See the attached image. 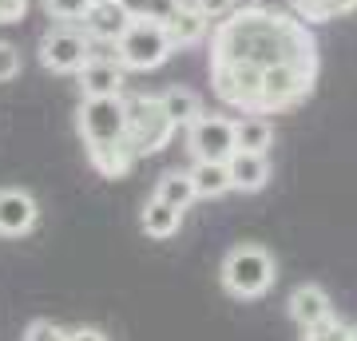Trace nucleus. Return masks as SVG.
Returning a JSON list of instances; mask_svg holds the SVG:
<instances>
[{"instance_id": "nucleus-26", "label": "nucleus", "mask_w": 357, "mask_h": 341, "mask_svg": "<svg viewBox=\"0 0 357 341\" xmlns=\"http://www.w3.org/2000/svg\"><path fill=\"white\" fill-rule=\"evenodd\" d=\"M24 341H68V333L60 326H52V321H32Z\"/></svg>"}, {"instance_id": "nucleus-6", "label": "nucleus", "mask_w": 357, "mask_h": 341, "mask_svg": "<svg viewBox=\"0 0 357 341\" xmlns=\"http://www.w3.org/2000/svg\"><path fill=\"white\" fill-rule=\"evenodd\" d=\"M314 76H318V63H274L262 72V84H258V115L270 112H286L294 103H302L314 88Z\"/></svg>"}, {"instance_id": "nucleus-3", "label": "nucleus", "mask_w": 357, "mask_h": 341, "mask_svg": "<svg viewBox=\"0 0 357 341\" xmlns=\"http://www.w3.org/2000/svg\"><path fill=\"white\" fill-rule=\"evenodd\" d=\"M222 290L230 298H262V294L274 286L278 278V266H274V254L246 242V246H234V250L222 258Z\"/></svg>"}, {"instance_id": "nucleus-11", "label": "nucleus", "mask_w": 357, "mask_h": 341, "mask_svg": "<svg viewBox=\"0 0 357 341\" xmlns=\"http://www.w3.org/2000/svg\"><path fill=\"white\" fill-rule=\"evenodd\" d=\"M227 175H230V190H262L270 183V159L262 151H234L227 159Z\"/></svg>"}, {"instance_id": "nucleus-1", "label": "nucleus", "mask_w": 357, "mask_h": 341, "mask_svg": "<svg viewBox=\"0 0 357 341\" xmlns=\"http://www.w3.org/2000/svg\"><path fill=\"white\" fill-rule=\"evenodd\" d=\"M274 63H318V40L294 13L234 8L211 32V84L215 96L238 112L258 107L262 72Z\"/></svg>"}, {"instance_id": "nucleus-24", "label": "nucleus", "mask_w": 357, "mask_h": 341, "mask_svg": "<svg viewBox=\"0 0 357 341\" xmlns=\"http://www.w3.org/2000/svg\"><path fill=\"white\" fill-rule=\"evenodd\" d=\"M20 68H24L20 48H16V44H8V40H0V84L16 79V76H20Z\"/></svg>"}, {"instance_id": "nucleus-21", "label": "nucleus", "mask_w": 357, "mask_h": 341, "mask_svg": "<svg viewBox=\"0 0 357 341\" xmlns=\"http://www.w3.org/2000/svg\"><path fill=\"white\" fill-rule=\"evenodd\" d=\"M131 20H155V24H167L171 16L178 13L183 0H115Z\"/></svg>"}, {"instance_id": "nucleus-17", "label": "nucleus", "mask_w": 357, "mask_h": 341, "mask_svg": "<svg viewBox=\"0 0 357 341\" xmlns=\"http://www.w3.org/2000/svg\"><path fill=\"white\" fill-rule=\"evenodd\" d=\"M159 103H163V112L171 115V123L175 127H191L199 115H203V100H199V91L191 88H167L159 91Z\"/></svg>"}, {"instance_id": "nucleus-5", "label": "nucleus", "mask_w": 357, "mask_h": 341, "mask_svg": "<svg viewBox=\"0 0 357 341\" xmlns=\"http://www.w3.org/2000/svg\"><path fill=\"white\" fill-rule=\"evenodd\" d=\"M123 100H128V147H131V155L139 159V155L163 151L178 127L163 112L159 96H123Z\"/></svg>"}, {"instance_id": "nucleus-18", "label": "nucleus", "mask_w": 357, "mask_h": 341, "mask_svg": "<svg viewBox=\"0 0 357 341\" xmlns=\"http://www.w3.org/2000/svg\"><path fill=\"white\" fill-rule=\"evenodd\" d=\"M349 13H357V0H294V16L306 24H326Z\"/></svg>"}, {"instance_id": "nucleus-22", "label": "nucleus", "mask_w": 357, "mask_h": 341, "mask_svg": "<svg viewBox=\"0 0 357 341\" xmlns=\"http://www.w3.org/2000/svg\"><path fill=\"white\" fill-rule=\"evenodd\" d=\"M302 341H354V326H345L342 317H326L318 326L302 329Z\"/></svg>"}, {"instance_id": "nucleus-28", "label": "nucleus", "mask_w": 357, "mask_h": 341, "mask_svg": "<svg viewBox=\"0 0 357 341\" xmlns=\"http://www.w3.org/2000/svg\"><path fill=\"white\" fill-rule=\"evenodd\" d=\"M255 8H266V13H294V0H250Z\"/></svg>"}, {"instance_id": "nucleus-8", "label": "nucleus", "mask_w": 357, "mask_h": 341, "mask_svg": "<svg viewBox=\"0 0 357 341\" xmlns=\"http://www.w3.org/2000/svg\"><path fill=\"white\" fill-rule=\"evenodd\" d=\"M187 147H191L195 163H227L238 151L234 143V119L230 115H199L187 127Z\"/></svg>"}, {"instance_id": "nucleus-2", "label": "nucleus", "mask_w": 357, "mask_h": 341, "mask_svg": "<svg viewBox=\"0 0 357 341\" xmlns=\"http://www.w3.org/2000/svg\"><path fill=\"white\" fill-rule=\"evenodd\" d=\"M79 139L88 147V163L103 179L128 175L135 155L128 147V100L107 96V100H84L76 112Z\"/></svg>"}, {"instance_id": "nucleus-10", "label": "nucleus", "mask_w": 357, "mask_h": 341, "mask_svg": "<svg viewBox=\"0 0 357 341\" xmlns=\"http://www.w3.org/2000/svg\"><path fill=\"white\" fill-rule=\"evenodd\" d=\"M40 206L36 199L20 187H4L0 190V238H24L28 230L36 227Z\"/></svg>"}, {"instance_id": "nucleus-16", "label": "nucleus", "mask_w": 357, "mask_h": 341, "mask_svg": "<svg viewBox=\"0 0 357 341\" xmlns=\"http://www.w3.org/2000/svg\"><path fill=\"white\" fill-rule=\"evenodd\" d=\"M139 227L147 238H175L178 227H183V211H175L171 202L163 199H147V206H143V215H139Z\"/></svg>"}, {"instance_id": "nucleus-20", "label": "nucleus", "mask_w": 357, "mask_h": 341, "mask_svg": "<svg viewBox=\"0 0 357 341\" xmlns=\"http://www.w3.org/2000/svg\"><path fill=\"white\" fill-rule=\"evenodd\" d=\"M191 183L199 199H222L230 190V175L227 163H195L191 167Z\"/></svg>"}, {"instance_id": "nucleus-14", "label": "nucleus", "mask_w": 357, "mask_h": 341, "mask_svg": "<svg viewBox=\"0 0 357 341\" xmlns=\"http://www.w3.org/2000/svg\"><path fill=\"white\" fill-rule=\"evenodd\" d=\"M163 28H167V36H171V44H175V52H178V48H191V44H199V40L206 36L211 20L195 8L191 0H183V4H178V13L171 16Z\"/></svg>"}, {"instance_id": "nucleus-4", "label": "nucleus", "mask_w": 357, "mask_h": 341, "mask_svg": "<svg viewBox=\"0 0 357 341\" xmlns=\"http://www.w3.org/2000/svg\"><path fill=\"white\" fill-rule=\"evenodd\" d=\"M171 52H175V44L167 36V28L155 20H131L123 36L115 40V60L128 72H155L171 60Z\"/></svg>"}, {"instance_id": "nucleus-19", "label": "nucleus", "mask_w": 357, "mask_h": 341, "mask_svg": "<svg viewBox=\"0 0 357 341\" xmlns=\"http://www.w3.org/2000/svg\"><path fill=\"white\" fill-rule=\"evenodd\" d=\"M155 199L171 202L175 211H187L199 195H195V183H191V171H167L159 183H155Z\"/></svg>"}, {"instance_id": "nucleus-13", "label": "nucleus", "mask_w": 357, "mask_h": 341, "mask_svg": "<svg viewBox=\"0 0 357 341\" xmlns=\"http://www.w3.org/2000/svg\"><path fill=\"white\" fill-rule=\"evenodd\" d=\"M330 314H333L330 294L321 290V286H314V282H306V286H298V290L290 294V317L298 321V329L318 326V321H326Z\"/></svg>"}, {"instance_id": "nucleus-15", "label": "nucleus", "mask_w": 357, "mask_h": 341, "mask_svg": "<svg viewBox=\"0 0 357 341\" xmlns=\"http://www.w3.org/2000/svg\"><path fill=\"white\" fill-rule=\"evenodd\" d=\"M234 143L238 151H262L274 147V123L258 112H243V119H234Z\"/></svg>"}, {"instance_id": "nucleus-31", "label": "nucleus", "mask_w": 357, "mask_h": 341, "mask_svg": "<svg viewBox=\"0 0 357 341\" xmlns=\"http://www.w3.org/2000/svg\"><path fill=\"white\" fill-rule=\"evenodd\" d=\"M354 341H357V329H354Z\"/></svg>"}, {"instance_id": "nucleus-30", "label": "nucleus", "mask_w": 357, "mask_h": 341, "mask_svg": "<svg viewBox=\"0 0 357 341\" xmlns=\"http://www.w3.org/2000/svg\"><path fill=\"white\" fill-rule=\"evenodd\" d=\"M91 4H115V0H91Z\"/></svg>"}, {"instance_id": "nucleus-23", "label": "nucleus", "mask_w": 357, "mask_h": 341, "mask_svg": "<svg viewBox=\"0 0 357 341\" xmlns=\"http://www.w3.org/2000/svg\"><path fill=\"white\" fill-rule=\"evenodd\" d=\"M44 8H48L52 20H64V24H79V20L88 16L91 0H44Z\"/></svg>"}, {"instance_id": "nucleus-29", "label": "nucleus", "mask_w": 357, "mask_h": 341, "mask_svg": "<svg viewBox=\"0 0 357 341\" xmlns=\"http://www.w3.org/2000/svg\"><path fill=\"white\" fill-rule=\"evenodd\" d=\"M68 341H107L100 329H76V333H68Z\"/></svg>"}, {"instance_id": "nucleus-9", "label": "nucleus", "mask_w": 357, "mask_h": 341, "mask_svg": "<svg viewBox=\"0 0 357 341\" xmlns=\"http://www.w3.org/2000/svg\"><path fill=\"white\" fill-rule=\"evenodd\" d=\"M76 79H79V96L84 100H107V96H123V88H128V68L115 60V56L91 52L88 63L76 72Z\"/></svg>"}, {"instance_id": "nucleus-7", "label": "nucleus", "mask_w": 357, "mask_h": 341, "mask_svg": "<svg viewBox=\"0 0 357 341\" xmlns=\"http://www.w3.org/2000/svg\"><path fill=\"white\" fill-rule=\"evenodd\" d=\"M91 56V40L72 24H60V28H48L40 36V63L56 72V76H76L79 68L88 63Z\"/></svg>"}, {"instance_id": "nucleus-27", "label": "nucleus", "mask_w": 357, "mask_h": 341, "mask_svg": "<svg viewBox=\"0 0 357 341\" xmlns=\"http://www.w3.org/2000/svg\"><path fill=\"white\" fill-rule=\"evenodd\" d=\"M28 13V0H0V24H16L24 20Z\"/></svg>"}, {"instance_id": "nucleus-12", "label": "nucleus", "mask_w": 357, "mask_h": 341, "mask_svg": "<svg viewBox=\"0 0 357 341\" xmlns=\"http://www.w3.org/2000/svg\"><path fill=\"white\" fill-rule=\"evenodd\" d=\"M84 24V36L91 40V44H112L115 48V40L123 36V28L131 24V16L119 8V4H91L88 16L79 20Z\"/></svg>"}, {"instance_id": "nucleus-25", "label": "nucleus", "mask_w": 357, "mask_h": 341, "mask_svg": "<svg viewBox=\"0 0 357 341\" xmlns=\"http://www.w3.org/2000/svg\"><path fill=\"white\" fill-rule=\"evenodd\" d=\"M191 4L206 16V20H211V24H215V20H222V16H230L234 8H238V0H191Z\"/></svg>"}]
</instances>
